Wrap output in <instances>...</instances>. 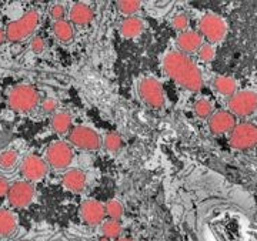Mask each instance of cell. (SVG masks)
Instances as JSON below:
<instances>
[{
  "label": "cell",
  "mask_w": 257,
  "mask_h": 241,
  "mask_svg": "<svg viewBox=\"0 0 257 241\" xmlns=\"http://www.w3.org/2000/svg\"><path fill=\"white\" fill-rule=\"evenodd\" d=\"M166 74L189 92H200L203 87V74L199 66L187 55L179 50L169 52L163 59Z\"/></svg>",
  "instance_id": "1"
},
{
  "label": "cell",
  "mask_w": 257,
  "mask_h": 241,
  "mask_svg": "<svg viewBox=\"0 0 257 241\" xmlns=\"http://www.w3.org/2000/svg\"><path fill=\"white\" fill-rule=\"evenodd\" d=\"M40 103V94L33 86L18 84L10 89L8 94V104L12 110L19 113H29L35 110Z\"/></svg>",
  "instance_id": "2"
},
{
  "label": "cell",
  "mask_w": 257,
  "mask_h": 241,
  "mask_svg": "<svg viewBox=\"0 0 257 241\" xmlns=\"http://www.w3.org/2000/svg\"><path fill=\"white\" fill-rule=\"evenodd\" d=\"M39 13L36 10H29L22 18L16 19L13 22H10L9 25L5 29L6 39L10 42H22L25 39H28L30 35H33V32L39 26Z\"/></svg>",
  "instance_id": "3"
},
{
  "label": "cell",
  "mask_w": 257,
  "mask_h": 241,
  "mask_svg": "<svg viewBox=\"0 0 257 241\" xmlns=\"http://www.w3.org/2000/svg\"><path fill=\"white\" fill-rule=\"evenodd\" d=\"M138 93L140 100L146 106L155 109V110H162L166 104L165 90L162 83L155 79V77H145L139 82Z\"/></svg>",
  "instance_id": "4"
},
{
  "label": "cell",
  "mask_w": 257,
  "mask_h": 241,
  "mask_svg": "<svg viewBox=\"0 0 257 241\" xmlns=\"http://www.w3.org/2000/svg\"><path fill=\"white\" fill-rule=\"evenodd\" d=\"M67 140L70 146L86 151H96L101 147L99 133L87 126H73L67 133Z\"/></svg>",
  "instance_id": "5"
},
{
  "label": "cell",
  "mask_w": 257,
  "mask_h": 241,
  "mask_svg": "<svg viewBox=\"0 0 257 241\" xmlns=\"http://www.w3.org/2000/svg\"><path fill=\"white\" fill-rule=\"evenodd\" d=\"M199 35L210 43H219L227 35V23L217 15H204L199 22Z\"/></svg>",
  "instance_id": "6"
},
{
  "label": "cell",
  "mask_w": 257,
  "mask_h": 241,
  "mask_svg": "<svg viewBox=\"0 0 257 241\" xmlns=\"http://www.w3.org/2000/svg\"><path fill=\"white\" fill-rule=\"evenodd\" d=\"M230 146L234 150H250L257 146V126L253 123H240L230 131Z\"/></svg>",
  "instance_id": "7"
},
{
  "label": "cell",
  "mask_w": 257,
  "mask_h": 241,
  "mask_svg": "<svg viewBox=\"0 0 257 241\" xmlns=\"http://www.w3.org/2000/svg\"><path fill=\"white\" fill-rule=\"evenodd\" d=\"M229 111L234 117H246L257 110V92L241 90L229 97Z\"/></svg>",
  "instance_id": "8"
},
{
  "label": "cell",
  "mask_w": 257,
  "mask_h": 241,
  "mask_svg": "<svg viewBox=\"0 0 257 241\" xmlns=\"http://www.w3.org/2000/svg\"><path fill=\"white\" fill-rule=\"evenodd\" d=\"M73 161V150L72 146L66 141H53L46 150L47 166L56 170H63L72 164Z\"/></svg>",
  "instance_id": "9"
},
{
  "label": "cell",
  "mask_w": 257,
  "mask_h": 241,
  "mask_svg": "<svg viewBox=\"0 0 257 241\" xmlns=\"http://www.w3.org/2000/svg\"><path fill=\"white\" fill-rule=\"evenodd\" d=\"M47 171H49V166L46 160H43L36 154H29L20 163V173L25 177V181L29 183L40 181L47 176Z\"/></svg>",
  "instance_id": "10"
},
{
  "label": "cell",
  "mask_w": 257,
  "mask_h": 241,
  "mask_svg": "<svg viewBox=\"0 0 257 241\" xmlns=\"http://www.w3.org/2000/svg\"><path fill=\"white\" fill-rule=\"evenodd\" d=\"M35 198V187L32 183L20 180L10 185L8 201L15 208H26Z\"/></svg>",
  "instance_id": "11"
},
{
  "label": "cell",
  "mask_w": 257,
  "mask_h": 241,
  "mask_svg": "<svg viewBox=\"0 0 257 241\" xmlns=\"http://www.w3.org/2000/svg\"><path fill=\"white\" fill-rule=\"evenodd\" d=\"M79 214H80V218L86 224H89V225H99V224L104 221V217H106L104 204H101L97 200H93V198L84 200L80 204Z\"/></svg>",
  "instance_id": "12"
},
{
  "label": "cell",
  "mask_w": 257,
  "mask_h": 241,
  "mask_svg": "<svg viewBox=\"0 0 257 241\" xmlns=\"http://www.w3.org/2000/svg\"><path fill=\"white\" fill-rule=\"evenodd\" d=\"M234 126H236V117L227 110L216 111L209 117V129L214 136L230 133L234 129Z\"/></svg>",
  "instance_id": "13"
},
{
  "label": "cell",
  "mask_w": 257,
  "mask_h": 241,
  "mask_svg": "<svg viewBox=\"0 0 257 241\" xmlns=\"http://www.w3.org/2000/svg\"><path fill=\"white\" fill-rule=\"evenodd\" d=\"M87 184V177L83 170L72 168L67 170L62 177V185L72 193H82Z\"/></svg>",
  "instance_id": "14"
},
{
  "label": "cell",
  "mask_w": 257,
  "mask_h": 241,
  "mask_svg": "<svg viewBox=\"0 0 257 241\" xmlns=\"http://www.w3.org/2000/svg\"><path fill=\"white\" fill-rule=\"evenodd\" d=\"M202 45L203 37L199 35V32H194V30H186L177 37L179 52H182L184 55L196 53L202 47Z\"/></svg>",
  "instance_id": "15"
},
{
  "label": "cell",
  "mask_w": 257,
  "mask_h": 241,
  "mask_svg": "<svg viewBox=\"0 0 257 241\" xmlns=\"http://www.w3.org/2000/svg\"><path fill=\"white\" fill-rule=\"evenodd\" d=\"M94 18V12L84 3H73L69 9V22L76 26H86Z\"/></svg>",
  "instance_id": "16"
},
{
  "label": "cell",
  "mask_w": 257,
  "mask_h": 241,
  "mask_svg": "<svg viewBox=\"0 0 257 241\" xmlns=\"http://www.w3.org/2000/svg\"><path fill=\"white\" fill-rule=\"evenodd\" d=\"M145 29V23L143 20L138 16H128V18L123 19V22L120 23V35L124 39H133V37L139 36Z\"/></svg>",
  "instance_id": "17"
},
{
  "label": "cell",
  "mask_w": 257,
  "mask_h": 241,
  "mask_svg": "<svg viewBox=\"0 0 257 241\" xmlns=\"http://www.w3.org/2000/svg\"><path fill=\"white\" fill-rule=\"evenodd\" d=\"M50 126L57 134H67L73 127L72 116L69 113H66V111L55 113L53 117H52V121H50Z\"/></svg>",
  "instance_id": "18"
},
{
  "label": "cell",
  "mask_w": 257,
  "mask_h": 241,
  "mask_svg": "<svg viewBox=\"0 0 257 241\" xmlns=\"http://www.w3.org/2000/svg\"><path fill=\"white\" fill-rule=\"evenodd\" d=\"M53 35L55 37L62 42V43H70L74 37V28L73 25L67 20H60V22H53Z\"/></svg>",
  "instance_id": "19"
},
{
  "label": "cell",
  "mask_w": 257,
  "mask_h": 241,
  "mask_svg": "<svg viewBox=\"0 0 257 241\" xmlns=\"http://www.w3.org/2000/svg\"><path fill=\"white\" fill-rule=\"evenodd\" d=\"M213 87L221 96L231 97L237 90V83L234 79H231L229 76H217L213 80Z\"/></svg>",
  "instance_id": "20"
},
{
  "label": "cell",
  "mask_w": 257,
  "mask_h": 241,
  "mask_svg": "<svg viewBox=\"0 0 257 241\" xmlns=\"http://www.w3.org/2000/svg\"><path fill=\"white\" fill-rule=\"evenodd\" d=\"M18 227V218L10 210L0 208V235L6 237L13 234Z\"/></svg>",
  "instance_id": "21"
},
{
  "label": "cell",
  "mask_w": 257,
  "mask_h": 241,
  "mask_svg": "<svg viewBox=\"0 0 257 241\" xmlns=\"http://www.w3.org/2000/svg\"><path fill=\"white\" fill-rule=\"evenodd\" d=\"M100 232L103 237L109 240H116L121 234V222L119 220H104L100 224Z\"/></svg>",
  "instance_id": "22"
},
{
  "label": "cell",
  "mask_w": 257,
  "mask_h": 241,
  "mask_svg": "<svg viewBox=\"0 0 257 241\" xmlns=\"http://www.w3.org/2000/svg\"><path fill=\"white\" fill-rule=\"evenodd\" d=\"M116 8L121 15H126L128 18V16H135L140 10L142 2H139V0H119V2H116Z\"/></svg>",
  "instance_id": "23"
},
{
  "label": "cell",
  "mask_w": 257,
  "mask_h": 241,
  "mask_svg": "<svg viewBox=\"0 0 257 241\" xmlns=\"http://www.w3.org/2000/svg\"><path fill=\"white\" fill-rule=\"evenodd\" d=\"M104 211L110 220H119L120 221V218L123 217V213H124V208L119 200H109L104 204Z\"/></svg>",
  "instance_id": "24"
},
{
  "label": "cell",
  "mask_w": 257,
  "mask_h": 241,
  "mask_svg": "<svg viewBox=\"0 0 257 241\" xmlns=\"http://www.w3.org/2000/svg\"><path fill=\"white\" fill-rule=\"evenodd\" d=\"M194 114L200 119H209L213 114V106L207 99H199L197 102L194 103Z\"/></svg>",
  "instance_id": "25"
},
{
  "label": "cell",
  "mask_w": 257,
  "mask_h": 241,
  "mask_svg": "<svg viewBox=\"0 0 257 241\" xmlns=\"http://www.w3.org/2000/svg\"><path fill=\"white\" fill-rule=\"evenodd\" d=\"M19 154L15 150H6L0 154V168L3 170H12L18 164Z\"/></svg>",
  "instance_id": "26"
},
{
  "label": "cell",
  "mask_w": 257,
  "mask_h": 241,
  "mask_svg": "<svg viewBox=\"0 0 257 241\" xmlns=\"http://www.w3.org/2000/svg\"><path fill=\"white\" fill-rule=\"evenodd\" d=\"M121 146H123V140H121V137L117 133H109L103 139V147L106 148L107 151H110V153L119 151Z\"/></svg>",
  "instance_id": "27"
},
{
  "label": "cell",
  "mask_w": 257,
  "mask_h": 241,
  "mask_svg": "<svg viewBox=\"0 0 257 241\" xmlns=\"http://www.w3.org/2000/svg\"><path fill=\"white\" fill-rule=\"evenodd\" d=\"M172 28L177 30V32H180V33L186 32L187 28H189V18H187V15H184V13L175 15L172 18Z\"/></svg>",
  "instance_id": "28"
},
{
  "label": "cell",
  "mask_w": 257,
  "mask_h": 241,
  "mask_svg": "<svg viewBox=\"0 0 257 241\" xmlns=\"http://www.w3.org/2000/svg\"><path fill=\"white\" fill-rule=\"evenodd\" d=\"M197 56H199V60H202L204 63H210L216 56V52L211 45H202V47L197 50Z\"/></svg>",
  "instance_id": "29"
},
{
  "label": "cell",
  "mask_w": 257,
  "mask_h": 241,
  "mask_svg": "<svg viewBox=\"0 0 257 241\" xmlns=\"http://www.w3.org/2000/svg\"><path fill=\"white\" fill-rule=\"evenodd\" d=\"M49 15H50V18H52L53 22L64 20V16H66V8H64L63 5H60V3H56V5H53V6L50 8Z\"/></svg>",
  "instance_id": "30"
},
{
  "label": "cell",
  "mask_w": 257,
  "mask_h": 241,
  "mask_svg": "<svg viewBox=\"0 0 257 241\" xmlns=\"http://www.w3.org/2000/svg\"><path fill=\"white\" fill-rule=\"evenodd\" d=\"M40 107H42V111L46 113V114H55L56 110H57V107H59V103H57L56 99L47 97V99H45V100L42 102Z\"/></svg>",
  "instance_id": "31"
},
{
  "label": "cell",
  "mask_w": 257,
  "mask_h": 241,
  "mask_svg": "<svg viewBox=\"0 0 257 241\" xmlns=\"http://www.w3.org/2000/svg\"><path fill=\"white\" fill-rule=\"evenodd\" d=\"M45 47H46V43H45V40L40 36L33 37V39L30 40V50H32L33 53H36V55H40V53L45 50Z\"/></svg>",
  "instance_id": "32"
},
{
  "label": "cell",
  "mask_w": 257,
  "mask_h": 241,
  "mask_svg": "<svg viewBox=\"0 0 257 241\" xmlns=\"http://www.w3.org/2000/svg\"><path fill=\"white\" fill-rule=\"evenodd\" d=\"M9 188H10V184H9V181H8V178H5L3 176H0V197L8 195Z\"/></svg>",
  "instance_id": "33"
},
{
  "label": "cell",
  "mask_w": 257,
  "mask_h": 241,
  "mask_svg": "<svg viewBox=\"0 0 257 241\" xmlns=\"http://www.w3.org/2000/svg\"><path fill=\"white\" fill-rule=\"evenodd\" d=\"M5 40H6V33H5V30H3V29L0 28V45H2Z\"/></svg>",
  "instance_id": "34"
},
{
  "label": "cell",
  "mask_w": 257,
  "mask_h": 241,
  "mask_svg": "<svg viewBox=\"0 0 257 241\" xmlns=\"http://www.w3.org/2000/svg\"><path fill=\"white\" fill-rule=\"evenodd\" d=\"M114 241H135V240H132L130 237H119V238H116Z\"/></svg>",
  "instance_id": "35"
},
{
  "label": "cell",
  "mask_w": 257,
  "mask_h": 241,
  "mask_svg": "<svg viewBox=\"0 0 257 241\" xmlns=\"http://www.w3.org/2000/svg\"><path fill=\"white\" fill-rule=\"evenodd\" d=\"M99 241H111V240H109V238H106V237H103V235H101L100 240H99Z\"/></svg>",
  "instance_id": "36"
}]
</instances>
